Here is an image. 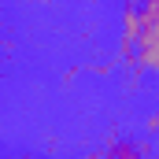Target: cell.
Instances as JSON below:
<instances>
[{"label": "cell", "instance_id": "7a4b0ae2", "mask_svg": "<svg viewBox=\"0 0 159 159\" xmlns=\"http://www.w3.org/2000/svg\"><path fill=\"white\" fill-rule=\"evenodd\" d=\"M144 144L141 141H115L111 148H107V159H144Z\"/></svg>", "mask_w": 159, "mask_h": 159}, {"label": "cell", "instance_id": "6da1fadb", "mask_svg": "<svg viewBox=\"0 0 159 159\" xmlns=\"http://www.w3.org/2000/svg\"><path fill=\"white\" fill-rule=\"evenodd\" d=\"M133 63L159 74V0L141 4V37L133 48Z\"/></svg>", "mask_w": 159, "mask_h": 159}, {"label": "cell", "instance_id": "3957f363", "mask_svg": "<svg viewBox=\"0 0 159 159\" xmlns=\"http://www.w3.org/2000/svg\"><path fill=\"white\" fill-rule=\"evenodd\" d=\"M19 159H34V156H19Z\"/></svg>", "mask_w": 159, "mask_h": 159}]
</instances>
